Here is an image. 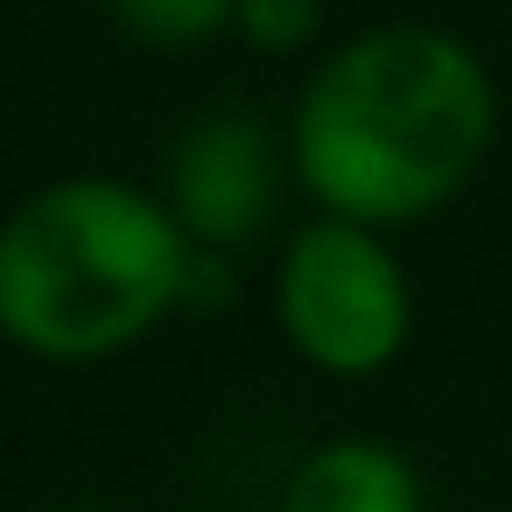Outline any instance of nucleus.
Listing matches in <instances>:
<instances>
[{
	"label": "nucleus",
	"instance_id": "obj_5",
	"mask_svg": "<svg viewBox=\"0 0 512 512\" xmlns=\"http://www.w3.org/2000/svg\"><path fill=\"white\" fill-rule=\"evenodd\" d=\"M281 512H421V484L393 442L337 435L288 470Z\"/></svg>",
	"mask_w": 512,
	"mask_h": 512
},
{
	"label": "nucleus",
	"instance_id": "obj_1",
	"mask_svg": "<svg viewBox=\"0 0 512 512\" xmlns=\"http://www.w3.org/2000/svg\"><path fill=\"white\" fill-rule=\"evenodd\" d=\"M498 92L484 57L435 22H386L330 50L288 120V176L323 218L414 225L484 162Z\"/></svg>",
	"mask_w": 512,
	"mask_h": 512
},
{
	"label": "nucleus",
	"instance_id": "obj_7",
	"mask_svg": "<svg viewBox=\"0 0 512 512\" xmlns=\"http://www.w3.org/2000/svg\"><path fill=\"white\" fill-rule=\"evenodd\" d=\"M232 29L253 50H267V57H288V50H302L323 29V0H239Z\"/></svg>",
	"mask_w": 512,
	"mask_h": 512
},
{
	"label": "nucleus",
	"instance_id": "obj_4",
	"mask_svg": "<svg viewBox=\"0 0 512 512\" xmlns=\"http://www.w3.org/2000/svg\"><path fill=\"white\" fill-rule=\"evenodd\" d=\"M288 183V148L267 134V120L253 113H204L176 134V148L162 155V204L183 225L190 246L204 253H232L246 239L267 232L274 204Z\"/></svg>",
	"mask_w": 512,
	"mask_h": 512
},
{
	"label": "nucleus",
	"instance_id": "obj_6",
	"mask_svg": "<svg viewBox=\"0 0 512 512\" xmlns=\"http://www.w3.org/2000/svg\"><path fill=\"white\" fill-rule=\"evenodd\" d=\"M99 8L120 36H134L148 50H197L232 29L239 0H99Z\"/></svg>",
	"mask_w": 512,
	"mask_h": 512
},
{
	"label": "nucleus",
	"instance_id": "obj_3",
	"mask_svg": "<svg viewBox=\"0 0 512 512\" xmlns=\"http://www.w3.org/2000/svg\"><path fill=\"white\" fill-rule=\"evenodd\" d=\"M281 337L330 379H372L400 358L414 330V295L400 253L351 218H309L274 267Z\"/></svg>",
	"mask_w": 512,
	"mask_h": 512
},
{
	"label": "nucleus",
	"instance_id": "obj_2",
	"mask_svg": "<svg viewBox=\"0 0 512 512\" xmlns=\"http://www.w3.org/2000/svg\"><path fill=\"white\" fill-rule=\"evenodd\" d=\"M197 246L155 190L120 176L43 183L0 218V337L92 365L141 344L190 295Z\"/></svg>",
	"mask_w": 512,
	"mask_h": 512
}]
</instances>
